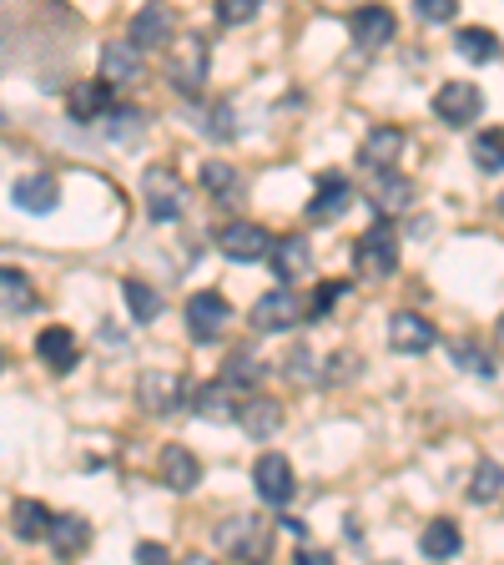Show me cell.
I'll return each instance as SVG.
<instances>
[{"instance_id": "6da1fadb", "label": "cell", "mask_w": 504, "mask_h": 565, "mask_svg": "<svg viewBox=\"0 0 504 565\" xmlns=\"http://www.w3.org/2000/svg\"><path fill=\"white\" fill-rule=\"evenodd\" d=\"M353 268H358V278H374V282L394 278V268H399V233H394L388 217H378V223L353 243Z\"/></svg>"}, {"instance_id": "7a4b0ae2", "label": "cell", "mask_w": 504, "mask_h": 565, "mask_svg": "<svg viewBox=\"0 0 504 565\" xmlns=\"http://www.w3.org/2000/svg\"><path fill=\"white\" fill-rule=\"evenodd\" d=\"M207 66H212V46L207 35H182L172 41V56H167V76L182 96H197L202 82H207Z\"/></svg>"}, {"instance_id": "3957f363", "label": "cell", "mask_w": 504, "mask_h": 565, "mask_svg": "<svg viewBox=\"0 0 504 565\" xmlns=\"http://www.w3.org/2000/svg\"><path fill=\"white\" fill-rule=\"evenodd\" d=\"M141 198H147V212H152L157 223H176V217L187 212V182H182L172 167H147Z\"/></svg>"}, {"instance_id": "277c9868", "label": "cell", "mask_w": 504, "mask_h": 565, "mask_svg": "<svg viewBox=\"0 0 504 565\" xmlns=\"http://www.w3.org/2000/svg\"><path fill=\"white\" fill-rule=\"evenodd\" d=\"M137 399L147 414H176L187 404V379L176 374V369H147L137 379Z\"/></svg>"}, {"instance_id": "5b68a950", "label": "cell", "mask_w": 504, "mask_h": 565, "mask_svg": "<svg viewBox=\"0 0 504 565\" xmlns=\"http://www.w3.org/2000/svg\"><path fill=\"white\" fill-rule=\"evenodd\" d=\"M435 117L449 121V127H470V121L484 117V96L474 82H444L435 92Z\"/></svg>"}, {"instance_id": "8992f818", "label": "cell", "mask_w": 504, "mask_h": 565, "mask_svg": "<svg viewBox=\"0 0 504 565\" xmlns=\"http://www.w3.org/2000/svg\"><path fill=\"white\" fill-rule=\"evenodd\" d=\"M227 323H233V303H227L223 294H197L187 298V333L197 343H217L227 333Z\"/></svg>"}, {"instance_id": "52a82bcc", "label": "cell", "mask_w": 504, "mask_h": 565, "mask_svg": "<svg viewBox=\"0 0 504 565\" xmlns=\"http://www.w3.org/2000/svg\"><path fill=\"white\" fill-rule=\"evenodd\" d=\"M298 318H303V298L282 282V288H272V294H262L258 303H253V329L258 333H282L293 329Z\"/></svg>"}, {"instance_id": "ba28073f", "label": "cell", "mask_w": 504, "mask_h": 565, "mask_svg": "<svg viewBox=\"0 0 504 565\" xmlns=\"http://www.w3.org/2000/svg\"><path fill=\"white\" fill-rule=\"evenodd\" d=\"M172 25H176V11L167 6V0H152V6H141V11L131 15L127 41L137 51H157V46H167V41H172Z\"/></svg>"}, {"instance_id": "9c48e42d", "label": "cell", "mask_w": 504, "mask_h": 565, "mask_svg": "<svg viewBox=\"0 0 504 565\" xmlns=\"http://www.w3.org/2000/svg\"><path fill=\"white\" fill-rule=\"evenodd\" d=\"M187 404H192V414H197V419H207V424H233L237 419V404H243V388L227 384V379H212V384L192 388Z\"/></svg>"}, {"instance_id": "30bf717a", "label": "cell", "mask_w": 504, "mask_h": 565, "mask_svg": "<svg viewBox=\"0 0 504 565\" xmlns=\"http://www.w3.org/2000/svg\"><path fill=\"white\" fill-rule=\"evenodd\" d=\"M348 31H353V46L378 51V46H388V41L399 35V21H394L388 6H358V11L348 15Z\"/></svg>"}, {"instance_id": "8fae6325", "label": "cell", "mask_w": 504, "mask_h": 565, "mask_svg": "<svg viewBox=\"0 0 504 565\" xmlns=\"http://www.w3.org/2000/svg\"><path fill=\"white\" fill-rule=\"evenodd\" d=\"M217 247H223V258H233V263H258V258H268L272 233L258 223H227Z\"/></svg>"}, {"instance_id": "7c38bea8", "label": "cell", "mask_w": 504, "mask_h": 565, "mask_svg": "<svg viewBox=\"0 0 504 565\" xmlns=\"http://www.w3.org/2000/svg\"><path fill=\"white\" fill-rule=\"evenodd\" d=\"M253 484H258V494L268 500V505H288L293 500V490H298V480H293V465L282 455H262L258 465H253Z\"/></svg>"}, {"instance_id": "4fadbf2b", "label": "cell", "mask_w": 504, "mask_h": 565, "mask_svg": "<svg viewBox=\"0 0 504 565\" xmlns=\"http://www.w3.org/2000/svg\"><path fill=\"white\" fill-rule=\"evenodd\" d=\"M157 480H162L167 490L187 494L192 484L202 480V459L192 455L187 445H162V455H157Z\"/></svg>"}, {"instance_id": "5bb4252c", "label": "cell", "mask_w": 504, "mask_h": 565, "mask_svg": "<svg viewBox=\"0 0 504 565\" xmlns=\"http://www.w3.org/2000/svg\"><path fill=\"white\" fill-rule=\"evenodd\" d=\"M217 545H223L227 555H237V561H258L262 545H268V530H262L258 515H237L217 530Z\"/></svg>"}, {"instance_id": "9a60e30c", "label": "cell", "mask_w": 504, "mask_h": 565, "mask_svg": "<svg viewBox=\"0 0 504 565\" xmlns=\"http://www.w3.org/2000/svg\"><path fill=\"white\" fill-rule=\"evenodd\" d=\"M247 439H272L282 429V399H262V394H243L237 404V419Z\"/></svg>"}, {"instance_id": "2e32d148", "label": "cell", "mask_w": 504, "mask_h": 565, "mask_svg": "<svg viewBox=\"0 0 504 565\" xmlns=\"http://www.w3.org/2000/svg\"><path fill=\"white\" fill-rule=\"evenodd\" d=\"M404 147H409V137H404L399 127H374L364 137V147H358V162H364L368 172H388V167H399Z\"/></svg>"}, {"instance_id": "e0dca14e", "label": "cell", "mask_w": 504, "mask_h": 565, "mask_svg": "<svg viewBox=\"0 0 504 565\" xmlns=\"http://www.w3.org/2000/svg\"><path fill=\"white\" fill-rule=\"evenodd\" d=\"M41 541H46L61 561H71V555H82L86 545H92V520L86 515H51Z\"/></svg>"}, {"instance_id": "ac0fdd59", "label": "cell", "mask_w": 504, "mask_h": 565, "mask_svg": "<svg viewBox=\"0 0 504 565\" xmlns=\"http://www.w3.org/2000/svg\"><path fill=\"white\" fill-rule=\"evenodd\" d=\"M348 202H353L348 177L329 172V177H318L313 202H308V217H313V223H333V217H343V212H348Z\"/></svg>"}, {"instance_id": "d6986e66", "label": "cell", "mask_w": 504, "mask_h": 565, "mask_svg": "<svg viewBox=\"0 0 504 565\" xmlns=\"http://www.w3.org/2000/svg\"><path fill=\"white\" fill-rule=\"evenodd\" d=\"M35 359H46L51 374H71V369H76V359H82V349H76V333L61 329V323L41 329V333H35Z\"/></svg>"}, {"instance_id": "ffe728a7", "label": "cell", "mask_w": 504, "mask_h": 565, "mask_svg": "<svg viewBox=\"0 0 504 565\" xmlns=\"http://www.w3.org/2000/svg\"><path fill=\"white\" fill-rule=\"evenodd\" d=\"M388 343L399 353H429L439 343V333H435V323L419 313H394L388 318Z\"/></svg>"}, {"instance_id": "44dd1931", "label": "cell", "mask_w": 504, "mask_h": 565, "mask_svg": "<svg viewBox=\"0 0 504 565\" xmlns=\"http://www.w3.org/2000/svg\"><path fill=\"white\" fill-rule=\"evenodd\" d=\"M11 198H15V207L21 212H31V217H41V212H56V202H61V188H56V177H21L11 188Z\"/></svg>"}, {"instance_id": "7402d4cb", "label": "cell", "mask_w": 504, "mask_h": 565, "mask_svg": "<svg viewBox=\"0 0 504 565\" xmlns=\"http://www.w3.org/2000/svg\"><path fill=\"white\" fill-rule=\"evenodd\" d=\"M141 76V51L131 41H106L101 46V82L111 86H127Z\"/></svg>"}, {"instance_id": "603a6c76", "label": "cell", "mask_w": 504, "mask_h": 565, "mask_svg": "<svg viewBox=\"0 0 504 565\" xmlns=\"http://www.w3.org/2000/svg\"><path fill=\"white\" fill-rule=\"evenodd\" d=\"M268 258H272V268H278L282 282H298V278H308V268H313V247H308V237H282V243L268 247Z\"/></svg>"}, {"instance_id": "cb8c5ba5", "label": "cell", "mask_w": 504, "mask_h": 565, "mask_svg": "<svg viewBox=\"0 0 504 565\" xmlns=\"http://www.w3.org/2000/svg\"><path fill=\"white\" fill-rule=\"evenodd\" d=\"M106 111H111V82H101V76H92V82H82L76 92H71V117L76 121H101Z\"/></svg>"}, {"instance_id": "d4e9b609", "label": "cell", "mask_w": 504, "mask_h": 565, "mask_svg": "<svg viewBox=\"0 0 504 565\" xmlns=\"http://www.w3.org/2000/svg\"><path fill=\"white\" fill-rule=\"evenodd\" d=\"M409 198H414V182H409V177H399L394 167H388V172H378V182H374V212H378V217H394V212H404V207H409Z\"/></svg>"}, {"instance_id": "484cf974", "label": "cell", "mask_w": 504, "mask_h": 565, "mask_svg": "<svg viewBox=\"0 0 504 565\" xmlns=\"http://www.w3.org/2000/svg\"><path fill=\"white\" fill-rule=\"evenodd\" d=\"M454 51L464 61H474V66H490V61H500V35H494L490 25H464V31L454 35Z\"/></svg>"}, {"instance_id": "4316f807", "label": "cell", "mask_w": 504, "mask_h": 565, "mask_svg": "<svg viewBox=\"0 0 504 565\" xmlns=\"http://www.w3.org/2000/svg\"><path fill=\"white\" fill-rule=\"evenodd\" d=\"M41 303L21 268H0V313H31Z\"/></svg>"}, {"instance_id": "83f0119b", "label": "cell", "mask_w": 504, "mask_h": 565, "mask_svg": "<svg viewBox=\"0 0 504 565\" xmlns=\"http://www.w3.org/2000/svg\"><path fill=\"white\" fill-rule=\"evenodd\" d=\"M459 545H464V535H459V525L454 520H435V525L419 535V551H423V561H454L459 555Z\"/></svg>"}, {"instance_id": "f1b7e54d", "label": "cell", "mask_w": 504, "mask_h": 565, "mask_svg": "<svg viewBox=\"0 0 504 565\" xmlns=\"http://www.w3.org/2000/svg\"><path fill=\"white\" fill-rule=\"evenodd\" d=\"M121 298H127V308H131V318H137V323H157V318H162V294H157L152 282L127 278V282H121Z\"/></svg>"}, {"instance_id": "f546056e", "label": "cell", "mask_w": 504, "mask_h": 565, "mask_svg": "<svg viewBox=\"0 0 504 565\" xmlns=\"http://www.w3.org/2000/svg\"><path fill=\"white\" fill-rule=\"evenodd\" d=\"M46 520H51V510L41 505V500H15L11 505L15 541H41V535H46Z\"/></svg>"}, {"instance_id": "4dcf8cb0", "label": "cell", "mask_w": 504, "mask_h": 565, "mask_svg": "<svg viewBox=\"0 0 504 565\" xmlns=\"http://www.w3.org/2000/svg\"><path fill=\"white\" fill-rule=\"evenodd\" d=\"M262 374H268V364H262L258 353H247V349H237V353H227V359H223V379H227V384H237V388L258 384Z\"/></svg>"}, {"instance_id": "1f68e13d", "label": "cell", "mask_w": 504, "mask_h": 565, "mask_svg": "<svg viewBox=\"0 0 504 565\" xmlns=\"http://www.w3.org/2000/svg\"><path fill=\"white\" fill-rule=\"evenodd\" d=\"M470 500H474V505H494V500H500V459H484L480 470H474Z\"/></svg>"}, {"instance_id": "d6a6232c", "label": "cell", "mask_w": 504, "mask_h": 565, "mask_svg": "<svg viewBox=\"0 0 504 565\" xmlns=\"http://www.w3.org/2000/svg\"><path fill=\"white\" fill-rule=\"evenodd\" d=\"M202 188H207L212 192V198H233V192H237V172H233V167H227V162H202Z\"/></svg>"}, {"instance_id": "836d02e7", "label": "cell", "mask_w": 504, "mask_h": 565, "mask_svg": "<svg viewBox=\"0 0 504 565\" xmlns=\"http://www.w3.org/2000/svg\"><path fill=\"white\" fill-rule=\"evenodd\" d=\"M500 147H504V137H500V127H490V131H484V137L480 141H474V162H480L484 167V172H500Z\"/></svg>"}, {"instance_id": "e575fe53", "label": "cell", "mask_w": 504, "mask_h": 565, "mask_svg": "<svg viewBox=\"0 0 504 565\" xmlns=\"http://www.w3.org/2000/svg\"><path fill=\"white\" fill-rule=\"evenodd\" d=\"M262 11V0H217V21L223 25H247Z\"/></svg>"}, {"instance_id": "d590c367", "label": "cell", "mask_w": 504, "mask_h": 565, "mask_svg": "<svg viewBox=\"0 0 504 565\" xmlns=\"http://www.w3.org/2000/svg\"><path fill=\"white\" fill-rule=\"evenodd\" d=\"M414 11H419V21L429 25H444L459 15V0H414Z\"/></svg>"}, {"instance_id": "8d00e7d4", "label": "cell", "mask_w": 504, "mask_h": 565, "mask_svg": "<svg viewBox=\"0 0 504 565\" xmlns=\"http://www.w3.org/2000/svg\"><path fill=\"white\" fill-rule=\"evenodd\" d=\"M111 111H117V106H111ZM121 121H106V137L111 141H131V137H141V117L137 111H117Z\"/></svg>"}, {"instance_id": "74e56055", "label": "cell", "mask_w": 504, "mask_h": 565, "mask_svg": "<svg viewBox=\"0 0 504 565\" xmlns=\"http://www.w3.org/2000/svg\"><path fill=\"white\" fill-rule=\"evenodd\" d=\"M237 131V121H233V106L227 102H217L212 106V121H207V137H217V141H227Z\"/></svg>"}, {"instance_id": "f35d334b", "label": "cell", "mask_w": 504, "mask_h": 565, "mask_svg": "<svg viewBox=\"0 0 504 565\" xmlns=\"http://www.w3.org/2000/svg\"><path fill=\"white\" fill-rule=\"evenodd\" d=\"M343 288H348V282H329V288H318V294H313V303H308L303 313H313V318H329V308L343 298Z\"/></svg>"}, {"instance_id": "ab89813d", "label": "cell", "mask_w": 504, "mask_h": 565, "mask_svg": "<svg viewBox=\"0 0 504 565\" xmlns=\"http://www.w3.org/2000/svg\"><path fill=\"white\" fill-rule=\"evenodd\" d=\"M464 369H474V374L494 379V359H490V353H480V349H464Z\"/></svg>"}, {"instance_id": "60d3db41", "label": "cell", "mask_w": 504, "mask_h": 565, "mask_svg": "<svg viewBox=\"0 0 504 565\" xmlns=\"http://www.w3.org/2000/svg\"><path fill=\"white\" fill-rule=\"evenodd\" d=\"M137 561H141V565H162V561H167V545L141 541V545H137Z\"/></svg>"}, {"instance_id": "b9f144b4", "label": "cell", "mask_w": 504, "mask_h": 565, "mask_svg": "<svg viewBox=\"0 0 504 565\" xmlns=\"http://www.w3.org/2000/svg\"><path fill=\"white\" fill-rule=\"evenodd\" d=\"M0 369H6V353H0Z\"/></svg>"}]
</instances>
